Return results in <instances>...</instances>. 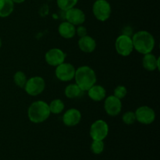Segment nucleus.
I'll return each mask as SVG.
<instances>
[{"label":"nucleus","mask_w":160,"mask_h":160,"mask_svg":"<svg viewBox=\"0 0 160 160\" xmlns=\"http://www.w3.org/2000/svg\"><path fill=\"white\" fill-rule=\"evenodd\" d=\"M134 49L142 55L151 53L155 48L154 36L147 31H139L131 37Z\"/></svg>","instance_id":"1"},{"label":"nucleus","mask_w":160,"mask_h":160,"mask_svg":"<svg viewBox=\"0 0 160 160\" xmlns=\"http://www.w3.org/2000/svg\"><path fill=\"white\" fill-rule=\"evenodd\" d=\"M75 83L84 92H87L96 84L97 76L95 70L89 66H81L75 71Z\"/></svg>","instance_id":"2"},{"label":"nucleus","mask_w":160,"mask_h":160,"mask_svg":"<svg viewBox=\"0 0 160 160\" xmlns=\"http://www.w3.org/2000/svg\"><path fill=\"white\" fill-rule=\"evenodd\" d=\"M50 114L48 104L42 100L31 103L28 110V119L34 123H43L48 120Z\"/></svg>","instance_id":"3"},{"label":"nucleus","mask_w":160,"mask_h":160,"mask_svg":"<svg viewBox=\"0 0 160 160\" xmlns=\"http://www.w3.org/2000/svg\"><path fill=\"white\" fill-rule=\"evenodd\" d=\"M92 12L97 20L104 22L110 17L112 9L109 2L106 0H96L92 6Z\"/></svg>","instance_id":"4"},{"label":"nucleus","mask_w":160,"mask_h":160,"mask_svg":"<svg viewBox=\"0 0 160 160\" xmlns=\"http://www.w3.org/2000/svg\"><path fill=\"white\" fill-rule=\"evenodd\" d=\"M115 48L120 56L123 57L129 56L134 51V45L131 36L123 34L118 36L115 42Z\"/></svg>","instance_id":"5"},{"label":"nucleus","mask_w":160,"mask_h":160,"mask_svg":"<svg viewBox=\"0 0 160 160\" xmlns=\"http://www.w3.org/2000/svg\"><path fill=\"white\" fill-rule=\"evenodd\" d=\"M23 88L28 95L31 96H37L42 94L45 90V81L42 77H32L28 79Z\"/></svg>","instance_id":"6"},{"label":"nucleus","mask_w":160,"mask_h":160,"mask_svg":"<svg viewBox=\"0 0 160 160\" xmlns=\"http://www.w3.org/2000/svg\"><path fill=\"white\" fill-rule=\"evenodd\" d=\"M89 134L92 140L103 141L109 134V125L103 120H95L91 126Z\"/></svg>","instance_id":"7"},{"label":"nucleus","mask_w":160,"mask_h":160,"mask_svg":"<svg viewBox=\"0 0 160 160\" xmlns=\"http://www.w3.org/2000/svg\"><path fill=\"white\" fill-rule=\"evenodd\" d=\"M76 69L73 64L70 62H62L59 66L56 67L55 74L58 80L63 82L70 81L74 78Z\"/></svg>","instance_id":"8"},{"label":"nucleus","mask_w":160,"mask_h":160,"mask_svg":"<svg viewBox=\"0 0 160 160\" xmlns=\"http://www.w3.org/2000/svg\"><path fill=\"white\" fill-rule=\"evenodd\" d=\"M136 120L144 125H149L156 120V112L148 106H142L138 108L135 112Z\"/></svg>","instance_id":"9"},{"label":"nucleus","mask_w":160,"mask_h":160,"mask_svg":"<svg viewBox=\"0 0 160 160\" xmlns=\"http://www.w3.org/2000/svg\"><path fill=\"white\" fill-rule=\"evenodd\" d=\"M67 54L62 49L53 48L48 50L45 55V62L52 67H57L59 64L65 62Z\"/></svg>","instance_id":"10"},{"label":"nucleus","mask_w":160,"mask_h":160,"mask_svg":"<svg viewBox=\"0 0 160 160\" xmlns=\"http://www.w3.org/2000/svg\"><path fill=\"white\" fill-rule=\"evenodd\" d=\"M104 109L106 113L110 117H116L121 112L122 102L118 98L112 95H109L105 98Z\"/></svg>","instance_id":"11"},{"label":"nucleus","mask_w":160,"mask_h":160,"mask_svg":"<svg viewBox=\"0 0 160 160\" xmlns=\"http://www.w3.org/2000/svg\"><path fill=\"white\" fill-rule=\"evenodd\" d=\"M65 18L67 21L70 22L74 26H79L84 23L86 17L81 9L73 7L65 11Z\"/></svg>","instance_id":"12"},{"label":"nucleus","mask_w":160,"mask_h":160,"mask_svg":"<svg viewBox=\"0 0 160 160\" xmlns=\"http://www.w3.org/2000/svg\"><path fill=\"white\" fill-rule=\"evenodd\" d=\"M81 120V112L75 108L69 109L62 116V122L67 127L77 126Z\"/></svg>","instance_id":"13"},{"label":"nucleus","mask_w":160,"mask_h":160,"mask_svg":"<svg viewBox=\"0 0 160 160\" xmlns=\"http://www.w3.org/2000/svg\"><path fill=\"white\" fill-rule=\"evenodd\" d=\"M78 46L83 52L92 53L96 48L97 44L93 38L87 34L84 37L80 38L78 40Z\"/></svg>","instance_id":"14"},{"label":"nucleus","mask_w":160,"mask_h":160,"mask_svg":"<svg viewBox=\"0 0 160 160\" xmlns=\"http://www.w3.org/2000/svg\"><path fill=\"white\" fill-rule=\"evenodd\" d=\"M160 58L156 57L152 53H148L144 55L142 59V65L143 67L148 71H155L156 70H159Z\"/></svg>","instance_id":"15"},{"label":"nucleus","mask_w":160,"mask_h":160,"mask_svg":"<svg viewBox=\"0 0 160 160\" xmlns=\"http://www.w3.org/2000/svg\"><path fill=\"white\" fill-rule=\"evenodd\" d=\"M87 92L89 98L95 102H101L104 100V98H106V89L99 84H94Z\"/></svg>","instance_id":"16"},{"label":"nucleus","mask_w":160,"mask_h":160,"mask_svg":"<svg viewBox=\"0 0 160 160\" xmlns=\"http://www.w3.org/2000/svg\"><path fill=\"white\" fill-rule=\"evenodd\" d=\"M58 32L59 35L66 39H70L76 34V28L73 24L68 21H64L59 25Z\"/></svg>","instance_id":"17"},{"label":"nucleus","mask_w":160,"mask_h":160,"mask_svg":"<svg viewBox=\"0 0 160 160\" xmlns=\"http://www.w3.org/2000/svg\"><path fill=\"white\" fill-rule=\"evenodd\" d=\"M64 94L67 96V98L73 99V98H78V97L82 96L84 94V91L81 89V88L74 83V84H70L66 87Z\"/></svg>","instance_id":"18"},{"label":"nucleus","mask_w":160,"mask_h":160,"mask_svg":"<svg viewBox=\"0 0 160 160\" xmlns=\"http://www.w3.org/2000/svg\"><path fill=\"white\" fill-rule=\"evenodd\" d=\"M14 2L12 0H0V17H7L13 12Z\"/></svg>","instance_id":"19"},{"label":"nucleus","mask_w":160,"mask_h":160,"mask_svg":"<svg viewBox=\"0 0 160 160\" xmlns=\"http://www.w3.org/2000/svg\"><path fill=\"white\" fill-rule=\"evenodd\" d=\"M48 106H49L50 112L52 114L61 113L65 109L64 102L61 99H59V98L52 100L50 102V104H48Z\"/></svg>","instance_id":"20"},{"label":"nucleus","mask_w":160,"mask_h":160,"mask_svg":"<svg viewBox=\"0 0 160 160\" xmlns=\"http://www.w3.org/2000/svg\"><path fill=\"white\" fill-rule=\"evenodd\" d=\"M27 81H28V78H27L26 74L23 71H17L13 75L14 83L17 87L20 88H24Z\"/></svg>","instance_id":"21"},{"label":"nucleus","mask_w":160,"mask_h":160,"mask_svg":"<svg viewBox=\"0 0 160 160\" xmlns=\"http://www.w3.org/2000/svg\"><path fill=\"white\" fill-rule=\"evenodd\" d=\"M78 0H56L57 6L62 11H67L75 7Z\"/></svg>","instance_id":"22"},{"label":"nucleus","mask_w":160,"mask_h":160,"mask_svg":"<svg viewBox=\"0 0 160 160\" xmlns=\"http://www.w3.org/2000/svg\"><path fill=\"white\" fill-rule=\"evenodd\" d=\"M105 145L103 141H95L93 140L91 145V150L95 155H100L104 151Z\"/></svg>","instance_id":"23"},{"label":"nucleus","mask_w":160,"mask_h":160,"mask_svg":"<svg viewBox=\"0 0 160 160\" xmlns=\"http://www.w3.org/2000/svg\"><path fill=\"white\" fill-rule=\"evenodd\" d=\"M122 120L123 122L127 125H132L135 123L136 120V116L135 112L133 111H128V112H124L122 117Z\"/></svg>","instance_id":"24"},{"label":"nucleus","mask_w":160,"mask_h":160,"mask_svg":"<svg viewBox=\"0 0 160 160\" xmlns=\"http://www.w3.org/2000/svg\"><path fill=\"white\" fill-rule=\"evenodd\" d=\"M127 94H128V89L123 85H119L114 89L113 95L120 100L126 97Z\"/></svg>","instance_id":"25"},{"label":"nucleus","mask_w":160,"mask_h":160,"mask_svg":"<svg viewBox=\"0 0 160 160\" xmlns=\"http://www.w3.org/2000/svg\"><path fill=\"white\" fill-rule=\"evenodd\" d=\"M76 34L80 38L87 35V28L83 26V25H79L78 28H76Z\"/></svg>","instance_id":"26"},{"label":"nucleus","mask_w":160,"mask_h":160,"mask_svg":"<svg viewBox=\"0 0 160 160\" xmlns=\"http://www.w3.org/2000/svg\"><path fill=\"white\" fill-rule=\"evenodd\" d=\"M12 2H13L14 3H17V4H20V3H22L23 2H25L26 0H12Z\"/></svg>","instance_id":"27"},{"label":"nucleus","mask_w":160,"mask_h":160,"mask_svg":"<svg viewBox=\"0 0 160 160\" xmlns=\"http://www.w3.org/2000/svg\"><path fill=\"white\" fill-rule=\"evenodd\" d=\"M2 47V40H1V38H0V48H1Z\"/></svg>","instance_id":"28"}]
</instances>
